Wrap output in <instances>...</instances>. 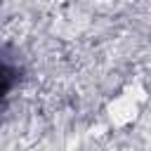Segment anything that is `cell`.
I'll use <instances>...</instances> for the list:
<instances>
[{
    "label": "cell",
    "instance_id": "1",
    "mask_svg": "<svg viewBox=\"0 0 151 151\" xmlns=\"http://www.w3.org/2000/svg\"><path fill=\"white\" fill-rule=\"evenodd\" d=\"M149 101V90L146 85L139 80V78H132L127 80L104 106V116H106V123L113 127V130H125L130 125H134L144 111Z\"/></svg>",
    "mask_w": 151,
    "mask_h": 151
}]
</instances>
